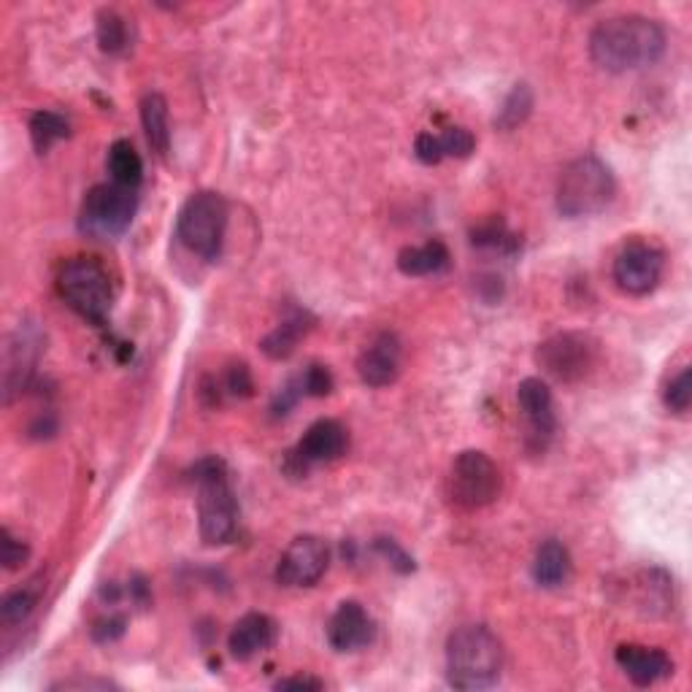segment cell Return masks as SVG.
Returning <instances> with one entry per match:
<instances>
[{
    "label": "cell",
    "instance_id": "15",
    "mask_svg": "<svg viewBox=\"0 0 692 692\" xmlns=\"http://www.w3.org/2000/svg\"><path fill=\"white\" fill-rule=\"evenodd\" d=\"M403 363V344L393 330H382L379 335H373L371 344H365L363 352L358 358V373L360 382L365 388H388L397 379Z\"/></svg>",
    "mask_w": 692,
    "mask_h": 692
},
{
    "label": "cell",
    "instance_id": "30",
    "mask_svg": "<svg viewBox=\"0 0 692 692\" xmlns=\"http://www.w3.org/2000/svg\"><path fill=\"white\" fill-rule=\"evenodd\" d=\"M296 382L303 397H324V395H330V390H333V373L324 369V365L311 363L309 369H303L298 373Z\"/></svg>",
    "mask_w": 692,
    "mask_h": 692
},
{
    "label": "cell",
    "instance_id": "36",
    "mask_svg": "<svg viewBox=\"0 0 692 692\" xmlns=\"http://www.w3.org/2000/svg\"><path fill=\"white\" fill-rule=\"evenodd\" d=\"M324 682L314 676H290V679H279L277 690H322Z\"/></svg>",
    "mask_w": 692,
    "mask_h": 692
},
{
    "label": "cell",
    "instance_id": "31",
    "mask_svg": "<svg viewBox=\"0 0 692 692\" xmlns=\"http://www.w3.org/2000/svg\"><path fill=\"white\" fill-rule=\"evenodd\" d=\"M663 401L671 412L684 414L692 403V382H690V369H682L676 376L665 384L663 390Z\"/></svg>",
    "mask_w": 692,
    "mask_h": 692
},
{
    "label": "cell",
    "instance_id": "26",
    "mask_svg": "<svg viewBox=\"0 0 692 692\" xmlns=\"http://www.w3.org/2000/svg\"><path fill=\"white\" fill-rule=\"evenodd\" d=\"M530 109H533V93L528 84H514V90L506 95L498 116H495V125H498L500 131H512V127L523 125V122L528 120Z\"/></svg>",
    "mask_w": 692,
    "mask_h": 692
},
{
    "label": "cell",
    "instance_id": "9",
    "mask_svg": "<svg viewBox=\"0 0 692 692\" xmlns=\"http://www.w3.org/2000/svg\"><path fill=\"white\" fill-rule=\"evenodd\" d=\"M538 365L562 384L581 382L596 365V344L585 333H557L538 344Z\"/></svg>",
    "mask_w": 692,
    "mask_h": 692
},
{
    "label": "cell",
    "instance_id": "27",
    "mask_svg": "<svg viewBox=\"0 0 692 692\" xmlns=\"http://www.w3.org/2000/svg\"><path fill=\"white\" fill-rule=\"evenodd\" d=\"M97 44L106 54H120L127 49V22L116 11H101L97 14Z\"/></svg>",
    "mask_w": 692,
    "mask_h": 692
},
{
    "label": "cell",
    "instance_id": "19",
    "mask_svg": "<svg viewBox=\"0 0 692 692\" xmlns=\"http://www.w3.org/2000/svg\"><path fill=\"white\" fill-rule=\"evenodd\" d=\"M533 581L544 590H555V587L566 585L568 577H571V555L562 547L560 541L549 538L541 547L536 549V557H533Z\"/></svg>",
    "mask_w": 692,
    "mask_h": 692
},
{
    "label": "cell",
    "instance_id": "33",
    "mask_svg": "<svg viewBox=\"0 0 692 692\" xmlns=\"http://www.w3.org/2000/svg\"><path fill=\"white\" fill-rule=\"evenodd\" d=\"M125 628H127L125 614L101 617V620H95L93 624V639L97 641V644H112V641L125 636Z\"/></svg>",
    "mask_w": 692,
    "mask_h": 692
},
{
    "label": "cell",
    "instance_id": "24",
    "mask_svg": "<svg viewBox=\"0 0 692 692\" xmlns=\"http://www.w3.org/2000/svg\"><path fill=\"white\" fill-rule=\"evenodd\" d=\"M69 136H71V122L65 120L63 114L41 109V112H35L33 116H30V141H33L39 155H44V152L52 149L58 141H63Z\"/></svg>",
    "mask_w": 692,
    "mask_h": 692
},
{
    "label": "cell",
    "instance_id": "20",
    "mask_svg": "<svg viewBox=\"0 0 692 692\" xmlns=\"http://www.w3.org/2000/svg\"><path fill=\"white\" fill-rule=\"evenodd\" d=\"M450 249L444 241H425L420 247H406L397 255V268L406 277H436L450 268Z\"/></svg>",
    "mask_w": 692,
    "mask_h": 692
},
{
    "label": "cell",
    "instance_id": "11",
    "mask_svg": "<svg viewBox=\"0 0 692 692\" xmlns=\"http://www.w3.org/2000/svg\"><path fill=\"white\" fill-rule=\"evenodd\" d=\"M41 352H44V333L35 322H20L14 333L9 335L3 358V390L6 401L20 395L33 382L35 365H39Z\"/></svg>",
    "mask_w": 692,
    "mask_h": 692
},
{
    "label": "cell",
    "instance_id": "18",
    "mask_svg": "<svg viewBox=\"0 0 692 692\" xmlns=\"http://www.w3.org/2000/svg\"><path fill=\"white\" fill-rule=\"evenodd\" d=\"M617 665L624 671V676L639 688H649V684L669 679L673 673V660L663 649L654 647H639V644H622L614 654Z\"/></svg>",
    "mask_w": 692,
    "mask_h": 692
},
{
    "label": "cell",
    "instance_id": "35",
    "mask_svg": "<svg viewBox=\"0 0 692 692\" xmlns=\"http://www.w3.org/2000/svg\"><path fill=\"white\" fill-rule=\"evenodd\" d=\"M0 538H3V566L6 571H17V568L22 566L24 560H28V547L20 541V538L11 536V530H3L0 533Z\"/></svg>",
    "mask_w": 692,
    "mask_h": 692
},
{
    "label": "cell",
    "instance_id": "10",
    "mask_svg": "<svg viewBox=\"0 0 692 692\" xmlns=\"http://www.w3.org/2000/svg\"><path fill=\"white\" fill-rule=\"evenodd\" d=\"M349 450V433L339 420H317L296 450L287 452L285 471L292 476H306L314 465L333 463Z\"/></svg>",
    "mask_w": 692,
    "mask_h": 692
},
{
    "label": "cell",
    "instance_id": "14",
    "mask_svg": "<svg viewBox=\"0 0 692 692\" xmlns=\"http://www.w3.org/2000/svg\"><path fill=\"white\" fill-rule=\"evenodd\" d=\"M517 401L519 409H523L525 422H528L525 444H528L533 452H544L557 431L552 390H549V384L544 382V379L528 376L519 382Z\"/></svg>",
    "mask_w": 692,
    "mask_h": 692
},
{
    "label": "cell",
    "instance_id": "1",
    "mask_svg": "<svg viewBox=\"0 0 692 692\" xmlns=\"http://www.w3.org/2000/svg\"><path fill=\"white\" fill-rule=\"evenodd\" d=\"M665 30L649 17L622 14L598 22L590 33V58L609 73L649 69L665 54Z\"/></svg>",
    "mask_w": 692,
    "mask_h": 692
},
{
    "label": "cell",
    "instance_id": "32",
    "mask_svg": "<svg viewBox=\"0 0 692 692\" xmlns=\"http://www.w3.org/2000/svg\"><path fill=\"white\" fill-rule=\"evenodd\" d=\"M252 390H255V382L247 365L244 363L230 365L228 373H225V393L233 397H249L252 395Z\"/></svg>",
    "mask_w": 692,
    "mask_h": 692
},
{
    "label": "cell",
    "instance_id": "34",
    "mask_svg": "<svg viewBox=\"0 0 692 692\" xmlns=\"http://www.w3.org/2000/svg\"><path fill=\"white\" fill-rule=\"evenodd\" d=\"M376 549L384 557H388L390 566H393L395 571H401V574H412L414 571V560L406 555V549L397 547V541H393V538H379Z\"/></svg>",
    "mask_w": 692,
    "mask_h": 692
},
{
    "label": "cell",
    "instance_id": "28",
    "mask_svg": "<svg viewBox=\"0 0 692 692\" xmlns=\"http://www.w3.org/2000/svg\"><path fill=\"white\" fill-rule=\"evenodd\" d=\"M474 247L482 249H500V252H514L517 249V238L506 230V225L500 219H493V223L482 225V228L474 230Z\"/></svg>",
    "mask_w": 692,
    "mask_h": 692
},
{
    "label": "cell",
    "instance_id": "5",
    "mask_svg": "<svg viewBox=\"0 0 692 692\" xmlns=\"http://www.w3.org/2000/svg\"><path fill=\"white\" fill-rule=\"evenodd\" d=\"M58 292L82 320L103 324L112 314L114 285L95 257H73L58 273Z\"/></svg>",
    "mask_w": 692,
    "mask_h": 692
},
{
    "label": "cell",
    "instance_id": "13",
    "mask_svg": "<svg viewBox=\"0 0 692 692\" xmlns=\"http://www.w3.org/2000/svg\"><path fill=\"white\" fill-rule=\"evenodd\" d=\"M330 566V547L320 536H298L279 557L277 581L285 587H311Z\"/></svg>",
    "mask_w": 692,
    "mask_h": 692
},
{
    "label": "cell",
    "instance_id": "16",
    "mask_svg": "<svg viewBox=\"0 0 692 692\" xmlns=\"http://www.w3.org/2000/svg\"><path fill=\"white\" fill-rule=\"evenodd\" d=\"M376 636V624L363 603L358 600H344L333 611L328 622V641L335 652H358L369 647Z\"/></svg>",
    "mask_w": 692,
    "mask_h": 692
},
{
    "label": "cell",
    "instance_id": "2",
    "mask_svg": "<svg viewBox=\"0 0 692 692\" xmlns=\"http://www.w3.org/2000/svg\"><path fill=\"white\" fill-rule=\"evenodd\" d=\"M504 647L487 624H461L446 639V679L455 690L476 692L498 684Z\"/></svg>",
    "mask_w": 692,
    "mask_h": 692
},
{
    "label": "cell",
    "instance_id": "4",
    "mask_svg": "<svg viewBox=\"0 0 692 692\" xmlns=\"http://www.w3.org/2000/svg\"><path fill=\"white\" fill-rule=\"evenodd\" d=\"M617 182L611 168L596 155H581L562 168L557 179L555 204L568 219L592 217L614 200Z\"/></svg>",
    "mask_w": 692,
    "mask_h": 692
},
{
    "label": "cell",
    "instance_id": "6",
    "mask_svg": "<svg viewBox=\"0 0 692 692\" xmlns=\"http://www.w3.org/2000/svg\"><path fill=\"white\" fill-rule=\"evenodd\" d=\"M225 228H228V204L219 193H195L182 206L176 219V238L193 255L214 262L223 255Z\"/></svg>",
    "mask_w": 692,
    "mask_h": 692
},
{
    "label": "cell",
    "instance_id": "22",
    "mask_svg": "<svg viewBox=\"0 0 692 692\" xmlns=\"http://www.w3.org/2000/svg\"><path fill=\"white\" fill-rule=\"evenodd\" d=\"M141 125H144L146 141L157 155L165 157L171 149V125H168V101L161 93H146L141 97Z\"/></svg>",
    "mask_w": 692,
    "mask_h": 692
},
{
    "label": "cell",
    "instance_id": "7",
    "mask_svg": "<svg viewBox=\"0 0 692 692\" xmlns=\"http://www.w3.org/2000/svg\"><path fill=\"white\" fill-rule=\"evenodd\" d=\"M138 208V189L114 185H95L84 195L82 211H79V230L90 238L112 241L131 228Z\"/></svg>",
    "mask_w": 692,
    "mask_h": 692
},
{
    "label": "cell",
    "instance_id": "29",
    "mask_svg": "<svg viewBox=\"0 0 692 692\" xmlns=\"http://www.w3.org/2000/svg\"><path fill=\"white\" fill-rule=\"evenodd\" d=\"M436 144L441 161H444V157H468L471 152H474L476 138L471 136V131H465V127H446L444 133L436 136Z\"/></svg>",
    "mask_w": 692,
    "mask_h": 692
},
{
    "label": "cell",
    "instance_id": "23",
    "mask_svg": "<svg viewBox=\"0 0 692 692\" xmlns=\"http://www.w3.org/2000/svg\"><path fill=\"white\" fill-rule=\"evenodd\" d=\"M106 168L109 174H112L114 185L138 189L141 182H144V163H141V155L136 152V146L125 138L114 141V144L109 146Z\"/></svg>",
    "mask_w": 692,
    "mask_h": 692
},
{
    "label": "cell",
    "instance_id": "25",
    "mask_svg": "<svg viewBox=\"0 0 692 692\" xmlns=\"http://www.w3.org/2000/svg\"><path fill=\"white\" fill-rule=\"evenodd\" d=\"M39 598H41L39 581H28V585L17 587V590L9 592V596L3 598V603H0V620H3V624H22L35 611Z\"/></svg>",
    "mask_w": 692,
    "mask_h": 692
},
{
    "label": "cell",
    "instance_id": "17",
    "mask_svg": "<svg viewBox=\"0 0 692 692\" xmlns=\"http://www.w3.org/2000/svg\"><path fill=\"white\" fill-rule=\"evenodd\" d=\"M279 639V624L273 617L260 614V611H252V614H244L241 620L233 624L230 636H228V649L230 658L247 660L257 658V654L268 652Z\"/></svg>",
    "mask_w": 692,
    "mask_h": 692
},
{
    "label": "cell",
    "instance_id": "3",
    "mask_svg": "<svg viewBox=\"0 0 692 692\" xmlns=\"http://www.w3.org/2000/svg\"><path fill=\"white\" fill-rule=\"evenodd\" d=\"M193 485L198 493V528L208 547H223L236 538L238 500L233 493L228 465L219 457H204L193 468Z\"/></svg>",
    "mask_w": 692,
    "mask_h": 692
},
{
    "label": "cell",
    "instance_id": "37",
    "mask_svg": "<svg viewBox=\"0 0 692 692\" xmlns=\"http://www.w3.org/2000/svg\"><path fill=\"white\" fill-rule=\"evenodd\" d=\"M71 688H97V690H109V688H114L112 682H106V679H87V682H84V679H76V682H60V684H54L52 690H71Z\"/></svg>",
    "mask_w": 692,
    "mask_h": 692
},
{
    "label": "cell",
    "instance_id": "21",
    "mask_svg": "<svg viewBox=\"0 0 692 692\" xmlns=\"http://www.w3.org/2000/svg\"><path fill=\"white\" fill-rule=\"evenodd\" d=\"M311 322L314 320L309 317V311L296 309L290 317H285V320H281L277 328L266 335V339H262V344H260L262 352H266L271 360H287L298 349L300 339H303V335L311 330Z\"/></svg>",
    "mask_w": 692,
    "mask_h": 692
},
{
    "label": "cell",
    "instance_id": "8",
    "mask_svg": "<svg viewBox=\"0 0 692 692\" xmlns=\"http://www.w3.org/2000/svg\"><path fill=\"white\" fill-rule=\"evenodd\" d=\"M500 493V471L489 461V455L479 450H465L452 463L446 476V495L463 512L485 508L498 498Z\"/></svg>",
    "mask_w": 692,
    "mask_h": 692
},
{
    "label": "cell",
    "instance_id": "12",
    "mask_svg": "<svg viewBox=\"0 0 692 692\" xmlns=\"http://www.w3.org/2000/svg\"><path fill=\"white\" fill-rule=\"evenodd\" d=\"M665 268V255L660 252L654 244L647 241H633L614 257V273L617 287L628 296H647L663 279Z\"/></svg>",
    "mask_w": 692,
    "mask_h": 692
}]
</instances>
